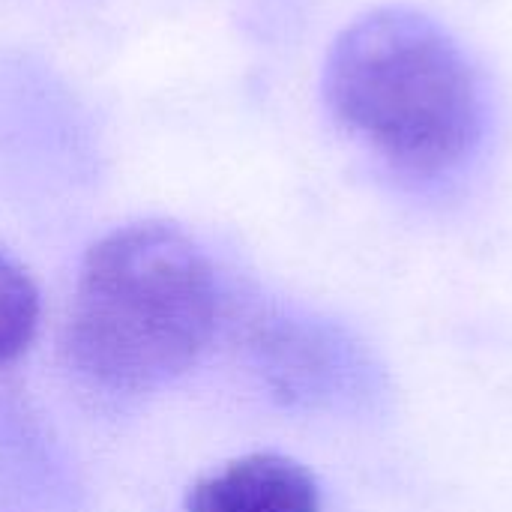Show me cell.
Segmentation results:
<instances>
[{"label": "cell", "instance_id": "cell-1", "mask_svg": "<svg viewBox=\"0 0 512 512\" xmlns=\"http://www.w3.org/2000/svg\"><path fill=\"white\" fill-rule=\"evenodd\" d=\"M216 276L168 222H132L90 246L78 270L63 354L105 393H150L195 366L216 327Z\"/></svg>", "mask_w": 512, "mask_h": 512}, {"label": "cell", "instance_id": "cell-2", "mask_svg": "<svg viewBox=\"0 0 512 512\" xmlns=\"http://www.w3.org/2000/svg\"><path fill=\"white\" fill-rule=\"evenodd\" d=\"M324 99L345 129L417 177L456 168L483 132L468 54L438 21L405 6L372 9L336 36Z\"/></svg>", "mask_w": 512, "mask_h": 512}, {"label": "cell", "instance_id": "cell-3", "mask_svg": "<svg viewBox=\"0 0 512 512\" xmlns=\"http://www.w3.org/2000/svg\"><path fill=\"white\" fill-rule=\"evenodd\" d=\"M186 512H321L315 477L279 453H252L198 480Z\"/></svg>", "mask_w": 512, "mask_h": 512}, {"label": "cell", "instance_id": "cell-4", "mask_svg": "<svg viewBox=\"0 0 512 512\" xmlns=\"http://www.w3.org/2000/svg\"><path fill=\"white\" fill-rule=\"evenodd\" d=\"M39 327V291L30 273L0 252V369L12 366Z\"/></svg>", "mask_w": 512, "mask_h": 512}]
</instances>
